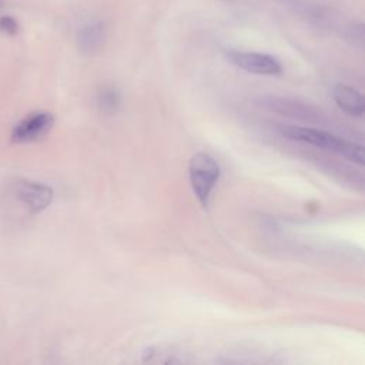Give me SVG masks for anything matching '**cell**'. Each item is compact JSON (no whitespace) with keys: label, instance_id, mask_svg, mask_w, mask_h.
<instances>
[{"label":"cell","instance_id":"obj_1","mask_svg":"<svg viewBox=\"0 0 365 365\" xmlns=\"http://www.w3.org/2000/svg\"><path fill=\"white\" fill-rule=\"evenodd\" d=\"M279 131L284 137L289 140L305 143L327 151H332L358 165L364 164V145L355 141H349L332 133L311 128V127L287 125V127H281Z\"/></svg>","mask_w":365,"mask_h":365},{"label":"cell","instance_id":"obj_2","mask_svg":"<svg viewBox=\"0 0 365 365\" xmlns=\"http://www.w3.org/2000/svg\"><path fill=\"white\" fill-rule=\"evenodd\" d=\"M221 175V168L217 160L204 151L195 153L188 163V178L191 188L202 207H207L211 192Z\"/></svg>","mask_w":365,"mask_h":365},{"label":"cell","instance_id":"obj_3","mask_svg":"<svg viewBox=\"0 0 365 365\" xmlns=\"http://www.w3.org/2000/svg\"><path fill=\"white\" fill-rule=\"evenodd\" d=\"M227 56L234 66H237L238 68L247 73L259 74V76H277L282 71L281 63L269 54L232 50V51H228Z\"/></svg>","mask_w":365,"mask_h":365},{"label":"cell","instance_id":"obj_4","mask_svg":"<svg viewBox=\"0 0 365 365\" xmlns=\"http://www.w3.org/2000/svg\"><path fill=\"white\" fill-rule=\"evenodd\" d=\"M54 124V115L48 111H36L24 117L11 133L14 143H33L44 137Z\"/></svg>","mask_w":365,"mask_h":365},{"label":"cell","instance_id":"obj_5","mask_svg":"<svg viewBox=\"0 0 365 365\" xmlns=\"http://www.w3.org/2000/svg\"><path fill=\"white\" fill-rule=\"evenodd\" d=\"M17 197L31 212H40L53 201V190L43 182L21 181L17 185Z\"/></svg>","mask_w":365,"mask_h":365},{"label":"cell","instance_id":"obj_6","mask_svg":"<svg viewBox=\"0 0 365 365\" xmlns=\"http://www.w3.org/2000/svg\"><path fill=\"white\" fill-rule=\"evenodd\" d=\"M332 98L344 113L352 117L364 115V97L356 88L346 84H336L332 88Z\"/></svg>","mask_w":365,"mask_h":365},{"label":"cell","instance_id":"obj_7","mask_svg":"<svg viewBox=\"0 0 365 365\" xmlns=\"http://www.w3.org/2000/svg\"><path fill=\"white\" fill-rule=\"evenodd\" d=\"M106 37V27L101 21H91L81 27L78 33V47L83 53H94L98 50Z\"/></svg>","mask_w":365,"mask_h":365},{"label":"cell","instance_id":"obj_8","mask_svg":"<svg viewBox=\"0 0 365 365\" xmlns=\"http://www.w3.org/2000/svg\"><path fill=\"white\" fill-rule=\"evenodd\" d=\"M144 362L150 364H181L185 362L184 356H181V352L175 348L157 345V346H148L141 354Z\"/></svg>","mask_w":365,"mask_h":365},{"label":"cell","instance_id":"obj_9","mask_svg":"<svg viewBox=\"0 0 365 365\" xmlns=\"http://www.w3.org/2000/svg\"><path fill=\"white\" fill-rule=\"evenodd\" d=\"M98 103L104 111H114L120 103V96L115 90L108 88V90H104L100 93Z\"/></svg>","mask_w":365,"mask_h":365},{"label":"cell","instance_id":"obj_10","mask_svg":"<svg viewBox=\"0 0 365 365\" xmlns=\"http://www.w3.org/2000/svg\"><path fill=\"white\" fill-rule=\"evenodd\" d=\"M0 31L13 36L19 31V24L11 16H3L0 17Z\"/></svg>","mask_w":365,"mask_h":365}]
</instances>
